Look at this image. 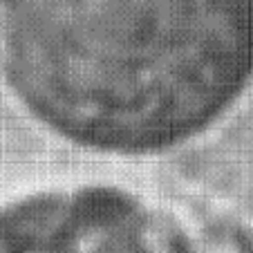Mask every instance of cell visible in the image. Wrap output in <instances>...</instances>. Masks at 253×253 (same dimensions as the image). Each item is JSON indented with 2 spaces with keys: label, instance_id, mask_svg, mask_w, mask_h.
Instances as JSON below:
<instances>
[{
  "label": "cell",
  "instance_id": "cell-1",
  "mask_svg": "<svg viewBox=\"0 0 253 253\" xmlns=\"http://www.w3.org/2000/svg\"><path fill=\"white\" fill-rule=\"evenodd\" d=\"M251 77L253 0H0V85L77 146H179Z\"/></svg>",
  "mask_w": 253,
  "mask_h": 253
},
{
  "label": "cell",
  "instance_id": "cell-2",
  "mask_svg": "<svg viewBox=\"0 0 253 253\" xmlns=\"http://www.w3.org/2000/svg\"><path fill=\"white\" fill-rule=\"evenodd\" d=\"M0 253H206L200 224L141 188L54 179L0 195Z\"/></svg>",
  "mask_w": 253,
  "mask_h": 253
}]
</instances>
